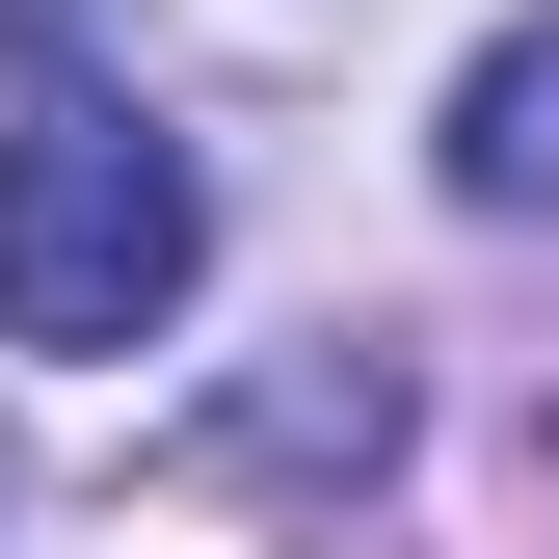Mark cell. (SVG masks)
I'll return each mask as SVG.
<instances>
[{
	"mask_svg": "<svg viewBox=\"0 0 559 559\" xmlns=\"http://www.w3.org/2000/svg\"><path fill=\"white\" fill-rule=\"evenodd\" d=\"M453 214H559V27H507L453 81Z\"/></svg>",
	"mask_w": 559,
	"mask_h": 559,
	"instance_id": "7a4b0ae2",
	"label": "cell"
},
{
	"mask_svg": "<svg viewBox=\"0 0 559 559\" xmlns=\"http://www.w3.org/2000/svg\"><path fill=\"white\" fill-rule=\"evenodd\" d=\"M187 266H214V187H187L160 107H27L0 133V346H160Z\"/></svg>",
	"mask_w": 559,
	"mask_h": 559,
	"instance_id": "6da1fadb",
	"label": "cell"
}]
</instances>
